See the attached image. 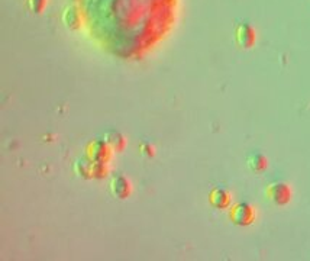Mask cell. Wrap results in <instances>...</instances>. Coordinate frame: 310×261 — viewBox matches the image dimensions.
I'll use <instances>...</instances> for the list:
<instances>
[{
	"label": "cell",
	"instance_id": "6da1fadb",
	"mask_svg": "<svg viewBox=\"0 0 310 261\" xmlns=\"http://www.w3.org/2000/svg\"><path fill=\"white\" fill-rule=\"evenodd\" d=\"M74 171L78 177L84 179V180H102L105 179L107 174H109V168H107L106 164L103 163H96V161H92L90 158H78L74 163Z\"/></svg>",
	"mask_w": 310,
	"mask_h": 261
},
{
	"label": "cell",
	"instance_id": "8fae6325",
	"mask_svg": "<svg viewBox=\"0 0 310 261\" xmlns=\"http://www.w3.org/2000/svg\"><path fill=\"white\" fill-rule=\"evenodd\" d=\"M47 6V0H28V8L33 13H42Z\"/></svg>",
	"mask_w": 310,
	"mask_h": 261
},
{
	"label": "cell",
	"instance_id": "30bf717a",
	"mask_svg": "<svg viewBox=\"0 0 310 261\" xmlns=\"http://www.w3.org/2000/svg\"><path fill=\"white\" fill-rule=\"evenodd\" d=\"M246 164L248 167L254 171V173H261L267 168L268 161L267 158L262 155V154H258V152H252L248 155L246 158Z\"/></svg>",
	"mask_w": 310,
	"mask_h": 261
},
{
	"label": "cell",
	"instance_id": "7a4b0ae2",
	"mask_svg": "<svg viewBox=\"0 0 310 261\" xmlns=\"http://www.w3.org/2000/svg\"><path fill=\"white\" fill-rule=\"evenodd\" d=\"M112 152L113 150L109 147V144L105 140H93L86 147V157L96 163H109L112 158Z\"/></svg>",
	"mask_w": 310,
	"mask_h": 261
},
{
	"label": "cell",
	"instance_id": "277c9868",
	"mask_svg": "<svg viewBox=\"0 0 310 261\" xmlns=\"http://www.w3.org/2000/svg\"><path fill=\"white\" fill-rule=\"evenodd\" d=\"M267 197L277 206H284L287 205L290 200H291V196L293 192L290 189L289 185L283 183V182H274V183H270L265 190Z\"/></svg>",
	"mask_w": 310,
	"mask_h": 261
},
{
	"label": "cell",
	"instance_id": "52a82bcc",
	"mask_svg": "<svg viewBox=\"0 0 310 261\" xmlns=\"http://www.w3.org/2000/svg\"><path fill=\"white\" fill-rule=\"evenodd\" d=\"M63 23L65 25V28L71 29V31H77L81 28L83 25V18H81V12L80 9L74 6V5H68L63 12Z\"/></svg>",
	"mask_w": 310,
	"mask_h": 261
},
{
	"label": "cell",
	"instance_id": "7c38bea8",
	"mask_svg": "<svg viewBox=\"0 0 310 261\" xmlns=\"http://www.w3.org/2000/svg\"><path fill=\"white\" fill-rule=\"evenodd\" d=\"M139 151H141L142 155H145V157H148V158L154 157V154H155L154 147H152L151 144H148V142H141V144H139Z\"/></svg>",
	"mask_w": 310,
	"mask_h": 261
},
{
	"label": "cell",
	"instance_id": "ba28073f",
	"mask_svg": "<svg viewBox=\"0 0 310 261\" xmlns=\"http://www.w3.org/2000/svg\"><path fill=\"white\" fill-rule=\"evenodd\" d=\"M231 193L222 187H214L209 193V203L216 209H228L231 206Z\"/></svg>",
	"mask_w": 310,
	"mask_h": 261
},
{
	"label": "cell",
	"instance_id": "3957f363",
	"mask_svg": "<svg viewBox=\"0 0 310 261\" xmlns=\"http://www.w3.org/2000/svg\"><path fill=\"white\" fill-rule=\"evenodd\" d=\"M229 218L238 227H248L255 221V210L251 205H248L245 202H241V203H236L231 207Z\"/></svg>",
	"mask_w": 310,
	"mask_h": 261
},
{
	"label": "cell",
	"instance_id": "8992f818",
	"mask_svg": "<svg viewBox=\"0 0 310 261\" xmlns=\"http://www.w3.org/2000/svg\"><path fill=\"white\" fill-rule=\"evenodd\" d=\"M109 190L113 197H116L119 200H125L128 199L130 193H132V185L126 177L116 174L110 179V183H109Z\"/></svg>",
	"mask_w": 310,
	"mask_h": 261
},
{
	"label": "cell",
	"instance_id": "5b68a950",
	"mask_svg": "<svg viewBox=\"0 0 310 261\" xmlns=\"http://www.w3.org/2000/svg\"><path fill=\"white\" fill-rule=\"evenodd\" d=\"M235 41L236 44L244 48V50H248V48H252L254 44L257 41V33H255V29L249 25V23H239L235 28Z\"/></svg>",
	"mask_w": 310,
	"mask_h": 261
},
{
	"label": "cell",
	"instance_id": "9c48e42d",
	"mask_svg": "<svg viewBox=\"0 0 310 261\" xmlns=\"http://www.w3.org/2000/svg\"><path fill=\"white\" fill-rule=\"evenodd\" d=\"M103 140L109 144V147H110L113 151L122 152L125 150L126 140H125V137H123L120 132H118V130H106L105 135H103Z\"/></svg>",
	"mask_w": 310,
	"mask_h": 261
}]
</instances>
